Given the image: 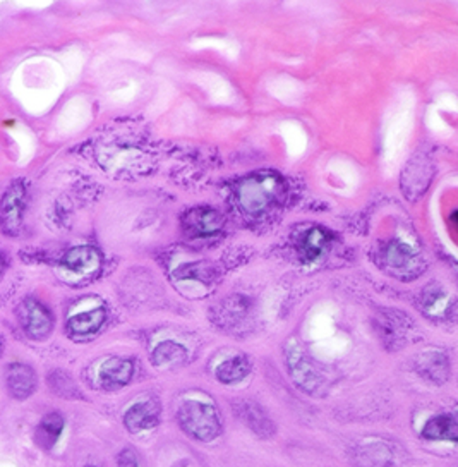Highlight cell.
<instances>
[{
    "label": "cell",
    "instance_id": "18",
    "mask_svg": "<svg viewBox=\"0 0 458 467\" xmlns=\"http://www.w3.org/2000/svg\"><path fill=\"white\" fill-rule=\"evenodd\" d=\"M251 372V364L245 356H235V358L224 361L218 368H216V378L230 385V383H237L241 380H244L245 376Z\"/></svg>",
    "mask_w": 458,
    "mask_h": 467
},
{
    "label": "cell",
    "instance_id": "5",
    "mask_svg": "<svg viewBox=\"0 0 458 467\" xmlns=\"http://www.w3.org/2000/svg\"><path fill=\"white\" fill-rule=\"evenodd\" d=\"M458 301L452 294H448L443 287L428 285L419 297V306L423 313L438 322L450 320L457 314Z\"/></svg>",
    "mask_w": 458,
    "mask_h": 467
},
{
    "label": "cell",
    "instance_id": "10",
    "mask_svg": "<svg viewBox=\"0 0 458 467\" xmlns=\"http://www.w3.org/2000/svg\"><path fill=\"white\" fill-rule=\"evenodd\" d=\"M25 210V187L13 184L2 198V229L5 233L15 231Z\"/></svg>",
    "mask_w": 458,
    "mask_h": 467
},
{
    "label": "cell",
    "instance_id": "12",
    "mask_svg": "<svg viewBox=\"0 0 458 467\" xmlns=\"http://www.w3.org/2000/svg\"><path fill=\"white\" fill-rule=\"evenodd\" d=\"M62 265L71 273L92 275L100 266V254L90 246H77L64 256Z\"/></svg>",
    "mask_w": 458,
    "mask_h": 467
},
{
    "label": "cell",
    "instance_id": "17",
    "mask_svg": "<svg viewBox=\"0 0 458 467\" xmlns=\"http://www.w3.org/2000/svg\"><path fill=\"white\" fill-rule=\"evenodd\" d=\"M104 322H105V310L96 308V310L77 313L75 316H71L67 322V327L77 335H88V333H95L96 330H100Z\"/></svg>",
    "mask_w": 458,
    "mask_h": 467
},
{
    "label": "cell",
    "instance_id": "8",
    "mask_svg": "<svg viewBox=\"0 0 458 467\" xmlns=\"http://www.w3.org/2000/svg\"><path fill=\"white\" fill-rule=\"evenodd\" d=\"M5 385L15 399L25 401L36 390V374L28 364L15 363L5 372Z\"/></svg>",
    "mask_w": 458,
    "mask_h": 467
},
{
    "label": "cell",
    "instance_id": "6",
    "mask_svg": "<svg viewBox=\"0 0 458 467\" xmlns=\"http://www.w3.org/2000/svg\"><path fill=\"white\" fill-rule=\"evenodd\" d=\"M224 227V217L214 208H194L185 214L184 229L193 237H206L220 233Z\"/></svg>",
    "mask_w": 458,
    "mask_h": 467
},
{
    "label": "cell",
    "instance_id": "4",
    "mask_svg": "<svg viewBox=\"0 0 458 467\" xmlns=\"http://www.w3.org/2000/svg\"><path fill=\"white\" fill-rule=\"evenodd\" d=\"M383 262L392 272V275L402 281H411V279L419 277V273L423 270L421 260L417 258L415 251L402 243H392L383 253Z\"/></svg>",
    "mask_w": 458,
    "mask_h": 467
},
{
    "label": "cell",
    "instance_id": "22",
    "mask_svg": "<svg viewBox=\"0 0 458 467\" xmlns=\"http://www.w3.org/2000/svg\"><path fill=\"white\" fill-rule=\"evenodd\" d=\"M455 225H457V229H458V214H455Z\"/></svg>",
    "mask_w": 458,
    "mask_h": 467
},
{
    "label": "cell",
    "instance_id": "19",
    "mask_svg": "<svg viewBox=\"0 0 458 467\" xmlns=\"http://www.w3.org/2000/svg\"><path fill=\"white\" fill-rule=\"evenodd\" d=\"M185 358H187L185 347L181 343H174V341L158 343L153 351V363L160 368L179 364V363H184Z\"/></svg>",
    "mask_w": 458,
    "mask_h": 467
},
{
    "label": "cell",
    "instance_id": "7",
    "mask_svg": "<svg viewBox=\"0 0 458 467\" xmlns=\"http://www.w3.org/2000/svg\"><path fill=\"white\" fill-rule=\"evenodd\" d=\"M158 420H160V407L156 404V401L150 399L127 409V412L124 414V426L131 433H141V432L153 430L158 424Z\"/></svg>",
    "mask_w": 458,
    "mask_h": 467
},
{
    "label": "cell",
    "instance_id": "13",
    "mask_svg": "<svg viewBox=\"0 0 458 467\" xmlns=\"http://www.w3.org/2000/svg\"><path fill=\"white\" fill-rule=\"evenodd\" d=\"M423 436L431 442L458 443V414H440L426 422Z\"/></svg>",
    "mask_w": 458,
    "mask_h": 467
},
{
    "label": "cell",
    "instance_id": "1",
    "mask_svg": "<svg viewBox=\"0 0 458 467\" xmlns=\"http://www.w3.org/2000/svg\"><path fill=\"white\" fill-rule=\"evenodd\" d=\"M284 194L282 179L274 174H258L244 179L237 196L247 215H261L274 208Z\"/></svg>",
    "mask_w": 458,
    "mask_h": 467
},
{
    "label": "cell",
    "instance_id": "11",
    "mask_svg": "<svg viewBox=\"0 0 458 467\" xmlns=\"http://www.w3.org/2000/svg\"><path fill=\"white\" fill-rule=\"evenodd\" d=\"M417 372L434 385H443L450 374L448 358L440 351H426L417 358Z\"/></svg>",
    "mask_w": 458,
    "mask_h": 467
},
{
    "label": "cell",
    "instance_id": "14",
    "mask_svg": "<svg viewBox=\"0 0 458 467\" xmlns=\"http://www.w3.org/2000/svg\"><path fill=\"white\" fill-rule=\"evenodd\" d=\"M239 418L244 421L256 435L261 438H272L275 435L276 426L266 412L256 404H243L239 407Z\"/></svg>",
    "mask_w": 458,
    "mask_h": 467
},
{
    "label": "cell",
    "instance_id": "2",
    "mask_svg": "<svg viewBox=\"0 0 458 467\" xmlns=\"http://www.w3.org/2000/svg\"><path fill=\"white\" fill-rule=\"evenodd\" d=\"M177 418L184 432L199 442H212L222 433V421L214 405L185 401L177 411Z\"/></svg>",
    "mask_w": 458,
    "mask_h": 467
},
{
    "label": "cell",
    "instance_id": "3",
    "mask_svg": "<svg viewBox=\"0 0 458 467\" xmlns=\"http://www.w3.org/2000/svg\"><path fill=\"white\" fill-rule=\"evenodd\" d=\"M17 320L26 335L36 341H44L54 328V320L44 304L35 299H25L17 308Z\"/></svg>",
    "mask_w": 458,
    "mask_h": 467
},
{
    "label": "cell",
    "instance_id": "16",
    "mask_svg": "<svg viewBox=\"0 0 458 467\" xmlns=\"http://www.w3.org/2000/svg\"><path fill=\"white\" fill-rule=\"evenodd\" d=\"M355 464L361 467H388L392 464V452L382 443H367L355 453Z\"/></svg>",
    "mask_w": 458,
    "mask_h": 467
},
{
    "label": "cell",
    "instance_id": "21",
    "mask_svg": "<svg viewBox=\"0 0 458 467\" xmlns=\"http://www.w3.org/2000/svg\"><path fill=\"white\" fill-rule=\"evenodd\" d=\"M117 467H139L138 457L131 449H124L117 457Z\"/></svg>",
    "mask_w": 458,
    "mask_h": 467
},
{
    "label": "cell",
    "instance_id": "15",
    "mask_svg": "<svg viewBox=\"0 0 458 467\" xmlns=\"http://www.w3.org/2000/svg\"><path fill=\"white\" fill-rule=\"evenodd\" d=\"M62 432H64V418L59 412H48L44 416V420L40 421L35 432V440L40 449L50 451L59 442Z\"/></svg>",
    "mask_w": 458,
    "mask_h": 467
},
{
    "label": "cell",
    "instance_id": "23",
    "mask_svg": "<svg viewBox=\"0 0 458 467\" xmlns=\"http://www.w3.org/2000/svg\"><path fill=\"white\" fill-rule=\"evenodd\" d=\"M86 467H96V466H86Z\"/></svg>",
    "mask_w": 458,
    "mask_h": 467
},
{
    "label": "cell",
    "instance_id": "9",
    "mask_svg": "<svg viewBox=\"0 0 458 467\" xmlns=\"http://www.w3.org/2000/svg\"><path fill=\"white\" fill-rule=\"evenodd\" d=\"M134 374V363L131 359L110 358L100 368V383L104 389L125 387Z\"/></svg>",
    "mask_w": 458,
    "mask_h": 467
},
{
    "label": "cell",
    "instance_id": "20",
    "mask_svg": "<svg viewBox=\"0 0 458 467\" xmlns=\"http://www.w3.org/2000/svg\"><path fill=\"white\" fill-rule=\"evenodd\" d=\"M328 244V235L321 229H313L305 234L303 239V246H301V256L304 258L305 263H311L314 260H318L321 253L324 251Z\"/></svg>",
    "mask_w": 458,
    "mask_h": 467
}]
</instances>
